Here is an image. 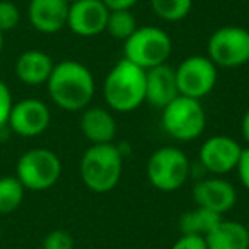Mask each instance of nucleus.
I'll use <instances>...</instances> for the list:
<instances>
[{
    "mask_svg": "<svg viewBox=\"0 0 249 249\" xmlns=\"http://www.w3.org/2000/svg\"><path fill=\"white\" fill-rule=\"evenodd\" d=\"M35 249H41V248H35Z\"/></svg>",
    "mask_w": 249,
    "mask_h": 249,
    "instance_id": "72a5a7b5",
    "label": "nucleus"
},
{
    "mask_svg": "<svg viewBox=\"0 0 249 249\" xmlns=\"http://www.w3.org/2000/svg\"><path fill=\"white\" fill-rule=\"evenodd\" d=\"M246 227H248V234H249V222H248V224H246Z\"/></svg>",
    "mask_w": 249,
    "mask_h": 249,
    "instance_id": "2f4dec72",
    "label": "nucleus"
},
{
    "mask_svg": "<svg viewBox=\"0 0 249 249\" xmlns=\"http://www.w3.org/2000/svg\"><path fill=\"white\" fill-rule=\"evenodd\" d=\"M0 241H2V229H0Z\"/></svg>",
    "mask_w": 249,
    "mask_h": 249,
    "instance_id": "473e14b6",
    "label": "nucleus"
},
{
    "mask_svg": "<svg viewBox=\"0 0 249 249\" xmlns=\"http://www.w3.org/2000/svg\"><path fill=\"white\" fill-rule=\"evenodd\" d=\"M5 39H4V33L0 31V55H2V52H4V45H5Z\"/></svg>",
    "mask_w": 249,
    "mask_h": 249,
    "instance_id": "c756f323",
    "label": "nucleus"
},
{
    "mask_svg": "<svg viewBox=\"0 0 249 249\" xmlns=\"http://www.w3.org/2000/svg\"><path fill=\"white\" fill-rule=\"evenodd\" d=\"M103 94L111 111H135L145 103V70L121 58L107 72L103 84Z\"/></svg>",
    "mask_w": 249,
    "mask_h": 249,
    "instance_id": "f03ea898",
    "label": "nucleus"
},
{
    "mask_svg": "<svg viewBox=\"0 0 249 249\" xmlns=\"http://www.w3.org/2000/svg\"><path fill=\"white\" fill-rule=\"evenodd\" d=\"M14 106V99H12V92L9 86L0 79V130L7 126V120L11 109Z\"/></svg>",
    "mask_w": 249,
    "mask_h": 249,
    "instance_id": "393cba45",
    "label": "nucleus"
},
{
    "mask_svg": "<svg viewBox=\"0 0 249 249\" xmlns=\"http://www.w3.org/2000/svg\"><path fill=\"white\" fill-rule=\"evenodd\" d=\"M171 249H208L205 237L201 235H190V234H181V237L173 244Z\"/></svg>",
    "mask_w": 249,
    "mask_h": 249,
    "instance_id": "a878e982",
    "label": "nucleus"
},
{
    "mask_svg": "<svg viewBox=\"0 0 249 249\" xmlns=\"http://www.w3.org/2000/svg\"><path fill=\"white\" fill-rule=\"evenodd\" d=\"M62 176V160L46 147L29 149L16 164V178L29 191H46Z\"/></svg>",
    "mask_w": 249,
    "mask_h": 249,
    "instance_id": "423d86ee",
    "label": "nucleus"
},
{
    "mask_svg": "<svg viewBox=\"0 0 249 249\" xmlns=\"http://www.w3.org/2000/svg\"><path fill=\"white\" fill-rule=\"evenodd\" d=\"M21 22V11L11 0H0V31H14Z\"/></svg>",
    "mask_w": 249,
    "mask_h": 249,
    "instance_id": "5701e85b",
    "label": "nucleus"
},
{
    "mask_svg": "<svg viewBox=\"0 0 249 249\" xmlns=\"http://www.w3.org/2000/svg\"><path fill=\"white\" fill-rule=\"evenodd\" d=\"M241 133L244 137V140L249 145V107L246 109L244 116H242V123H241Z\"/></svg>",
    "mask_w": 249,
    "mask_h": 249,
    "instance_id": "c85d7f7f",
    "label": "nucleus"
},
{
    "mask_svg": "<svg viewBox=\"0 0 249 249\" xmlns=\"http://www.w3.org/2000/svg\"><path fill=\"white\" fill-rule=\"evenodd\" d=\"M69 2V5H72V4H75V2H80V0H67Z\"/></svg>",
    "mask_w": 249,
    "mask_h": 249,
    "instance_id": "7c9ffc66",
    "label": "nucleus"
},
{
    "mask_svg": "<svg viewBox=\"0 0 249 249\" xmlns=\"http://www.w3.org/2000/svg\"><path fill=\"white\" fill-rule=\"evenodd\" d=\"M176 82L181 96L200 101L217 84V65L205 55H191L176 67Z\"/></svg>",
    "mask_w": 249,
    "mask_h": 249,
    "instance_id": "1a4fd4ad",
    "label": "nucleus"
},
{
    "mask_svg": "<svg viewBox=\"0 0 249 249\" xmlns=\"http://www.w3.org/2000/svg\"><path fill=\"white\" fill-rule=\"evenodd\" d=\"M69 7L67 0H29L28 19L38 33L56 35L67 26Z\"/></svg>",
    "mask_w": 249,
    "mask_h": 249,
    "instance_id": "4468645a",
    "label": "nucleus"
},
{
    "mask_svg": "<svg viewBox=\"0 0 249 249\" xmlns=\"http://www.w3.org/2000/svg\"><path fill=\"white\" fill-rule=\"evenodd\" d=\"M220 218L224 217L207 210V208L196 207L179 217V231L181 234L201 235V237H205L220 222Z\"/></svg>",
    "mask_w": 249,
    "mask_h": 249,
    "instance_id": "6ab92c4d",
    "label": "nucleus"
},
{
    "mask_svg": "<svg viewBox=\"0 0 249 249\" xmlns=\"http://www.w3.org/2000/svg\"><path fill=\"white\" fill-rule=\"evenodd\" d=\"M193 201L196 207L218 213L224 217L235 207L237 191L227 179L220 176H212L200 179L193 186Z\"/></svg>",
    "mask_w": 249,
    "mask_h": 249,
    "instance_id": "ddd939ff",
    "label": "nucleus"
},
{
    "mask_svg": "<svg viewBox=\"0 0 249 249\" xmlns=\"http://www.w3.org/2000/svg\"><path fill=\"white\" fill-rule=\"evenodd\" d=\"M178 96L181 94L178 89L174 67L164 63L145 70V103L162 109Z\"/></svg>",
    "mask_w": 249,
    "mask_h": 249,
    "instance_id": "2eb2a0df",
    "label": "nucleus"
},
{
    "mask_svg": "<svg viewBox=\"0 0 249 249\" xmlns=\"http://www.w3.org/2000/svg\"><path fill=\"white\" fill-rule=\"evenodd\" d=\"M52 123V111L39 99H22L14 103L9 114L7 126L19 137L31 139L48 130Z\"/></svg>",
    "mask_w": 249,
    "mask_h": 249,
    "instance_id": "9d476101",
    "label": "nucleus"
},
{
    "mask_svg": "<svg viewBox=\"0 0 249 249\" xmlns=\"http://www.w3.org/2000/svg\"><path fill=\"white\" fill-rule=\"evenodd\" d=\"M137 28L139 24H137V19L132 14V11H109L104 33H107L114 39L126 41L137 31Z\"/></svg>",
    "mask_w": 249,
    "mask_h": 249,
    "instance_id": "4be33fe9",
    "label": "nucleus"
},
{
    "mask_svg": "<svg viewBox=\"0 0 249 249\" xmlns=\"http://www.w3.org/2000/svg\"><path fill=\"white\" fill-rule=\"evenodd\" d=\"M191 164L181 149L166 145L157 149L147 160V179L156 190L171 193L183 186L190 178Z\"/></svg>",
    "mask_w": 249,
    "mask_h": 249,
    "instance_id": "0eeeda50",
    "label": "nucleus"
},
{
    "mask_svg": "<svg viewBox=\"0 0 249 249\" xmlns=\"http://www.w3.org/2000/svg\"><path fill=\"white\" fill-rule=\"evenodd\" d=\"M173 53V39L164 29L156 26H142L123 41V58L143 70L167 63Z\"/></svg>",
    "mask_w": 249,
    "mask_h": 249,
    "instance_id": "20e7f679",
    "label": "nucleus"
},
{
    "mask_svg": "<svg viewBox=\"0 0 249 249\" xmlns=\"http://www.w3.org/2000/svg\"><path fill=\"white\" fill-rule=\"evenodd\" d=\"M80 179L92 193H107L118 186L123 174V152L114 143L90 145L80 157Z\"/></svg>",
    "mask_w": 249,
    "mask_h": 249,
    "instance_id": "7ed1b4c3",
    "label": "nucleus"
},
{
    "mask_svg": "<svg viewBox=\"0 0 249 249\" xmlns=\"http://www.w3.org/2000/svg\"><path fill=\"white\" fill-rule=\"evenodd\" d=\"M208 58L217 67L237 69L249 63V31L242 26H224L210 36Z\"/></svg>",
    "mask_w": 249,
    "mask_h": 249,
    "instance_id": "6e6552de",
    "label": "nucleus"
},
{
    "mask_svg": "<svg viewBox=\"0 0 249 249\" xmlns=\"http://www.w3.org/2000/svg\"><path fill=\"white\" fill-rule=\"evenodd\" d=\"M237 174H239V179H241L242 186L246 190H249V145L248 149H242V154L239 157V162H237Z\"/></svg>",
    "mask_w": 249,
    "mask_h": 249,
    "instance_id": "bb28decb",
    "label": "nucleus"
},
{
    "mask_svg": "<svg viewBox=\"0 0 249 249\" xmlns=\"http://www.w3.org/2000/svg\"><path fill=\"white\" fill-rule=\"evenodd\" d=\"M242 154L241 143L229 135H213L200 147V164L213 176H224L237 167Z\"/></svg>",
    "mask_w": 249,
    "mask_h": 249,
    "instance_id": "9b49d317",
    "label": "nucleus"
},
{
    "mask_svg": "<svg viewBox=\"0 0 249 249\" xmlns=\"http://www.w3.org/2000/svg\"><path fill=\"white\" fill-rule=\"evenodd\" d=\"M137 2L139 0H103V4L109 11H132V7H135Z\"/></svg>",
    "mask_w": 249,
    "mask_h": 249,
    "instance_id": "cd10ccee",
    "label": "nucleus"
},
{
    "mask_svg": "<svg viewBox=\"0 0 249 249\" xmlns=\"http://www.w3.org/2000/svg\"><path fill=\"white\" fill-rule=\"evenodd\" d=\"M208 249H249V234L246 224L220 218L205 235Z\"/></svg>",
    "mask_w": 249,
    "mask_h": 249,
    "instance_id": "a211bd4d",
    "label": "nucleus"
},
{
    "mask_svg": "<svg viewBox=\"0 0 249 249\" xmlns=\"http://www.w3.org/2000/svg\"><path fill=\"white\" fill-rule=\"evenodd\" d=\"M160 123L164 132L174 140L193 142L205 132L207 114L198 99L178 96L166 107H162Z\"/></svg>",
    "mask_w": 249,
    "mask_h": 249,
    "instance_id": "39448f33",
    "label": "nucleus"
},
{
    "mask_svg": "<svg viewBox=\"0 0 249 249\" xmlns=\"http://www.w3.org/2000/svg\"><path fill=\"white\" fill-rule=\"evenodd\" d=\"M52 101L63 111H84L96 94V80L89 67L75 60L55 63L46 82Z\"/></svg>",
    "mask_w": 249,
    "mask_h": 249,
    "instance_id": "f257e3e1",
    "label": "nucleus"
},
{
    "mask_svg": "<svg viewBox=\"0 0 249 249\" xmlns=\"http://www.w3.org/2000/svg\"><path fill=\"white\" fill-rule=\"evenodd\" d=\"M150 9L166 22H179L190 16L193 0H150Z\"/></svg>",
    "mask_w": 249,
    "mask_h": 249,
    "instance_id": "412c9836",
    "label": "nucleus"
},
{
    "mask_svg": "<svg viewBox=\"0 0 249 249\" xmlns=\"http://www.w3.org/2000/svg\"><path fill=\"white\" fill-rule=\"evenodd\" d=\"M55 67L52 56L41 50H28L22 52L16 60V77L26 86H43L48 82L52 70Z\"/></svg>",
    "mask_w": 249,
    "mask_h": 249,
    "instance_id": "f3484780",
    "label": "nucleus"
},
{
    "mask_svg": "<svg viewBox=\"0 0 249 249\" xmlns=\"http://www.w3.org/2000/svg\"><path fill=\"white\" fill-rule=\"evenodd\" d=\"M80 132L89 140L90 145L113 143L118 124L111 109L101 106H87L80 116Z\"/></svg>",
    "mask_w": 249,
    "mask_h": 249,
    "instance_id": "dca6fc26",
    "label": "nucleus"
},
{
    "mask_svg": "<svg viewBox=\"0 0 249 249\" xmlns=\"http://www.w3.org/2000/svg\"><path fill=\"white\" fill-rule=\"evenodd\" d=\"M109 9L103 0H80L69 7L67 28L80 38H94L106 31Z\"/></svg>",
    "mask_w": 249,
    "mask_h": 249,
    "instance_id": "f8f14e48",
    "label": "nucleus"
},
{
    "mask_svg": "<svg viewBox=\"0 0 249 249\" xmlns=\"http://www.w3.org/2000/svg\"><path fill=\"white\" fill-rule=\"evenodd\" d=\"M75 248V241H73L72 234L65 229H55V231L48 232L43 239L41 249H73Z\"/></svg>",
    "mask_w": 249,
    "mask_h": 249,
    "instance_id": "b1692460",
    "label": "nucleus"
},
{
    "mask_svg": "<svg viewBox=\"0 0 249 249\" xmlns=\"http://www.w3.org/2000/svg\"><path fill=\"white\" fill-rule=\"evenodd\" d=\"M26 188L14 176L0 178V215H9L19 210L26 196Z\"/></svg>",
    "mask_w": 249,
    "mask_h": 249,
    "instance_id": "aec40b11",
    "label": "nucleus"
}]
</instances>
